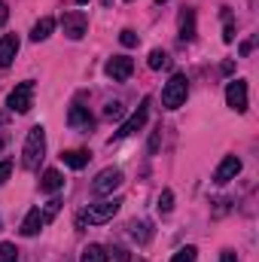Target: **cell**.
<instances>
[{"instance_id":"obj_30","label":"cell","mask_w":259,"mask_h":262,"mask_svg":"<svg viewBox=\"0 0 259 262\" xmlns=\"http://www.w3.org/2000/svg\"><path fill=\"white\" fill-rule=\"evenodd\" d=\"M0 149H3V134H0Z\"/></svg>"},{"instance_id":"obj_15","label":"cell","mask_w":259,"mask_h":262,"mask_svg":"<svg viewBox=\"0 0 259 262\" xmlns=\"http://www.w3.org/2000/svg\"><path fill=\"white\" fill-rule=\"evenodd\" d=\"M52 28H55V18H49V15H43L34 28H31V40L34 43H43V40H49V34H52Z\"/></svg>"},{"instance_id":"obj_21","label":"cell","mask_w":259,"mask_h":262,"mask_svg":"<svg viewBox=\"0 0 259 262\" xmlns=\"http://www.w3.org/2000/svg\"><path fill=\"white\" fill-rule=\"evenodd\" d=\"M58 210H61V201H58V198H52V201L40 210V213H43V223H52V220L58 216Z\"/></svg>"},{"instance_id":"obj_2","label":"cell","mask_w":259,"mask_h":262,"mask_svg":"<svg viewBox=\"0 0 259 262\" xmlns=\"http://www.w3.org/2000/svg\"><path fill=\"white\" fill-rule=\"evenodd\" d=\"M186 95H189V79H186L183 73H174V76L165 82V89H162V104H165L168 110H177V107H183Z\"/></svg>"},{"instance_id":"obj_32","label":"cell","mask_w":259,"mask_h":262,"mask_svg":"<svg viewBox=\"0 0 259 262\" xmlns=\"http://www.w3.org/2000/svg\"><path fill=\"white\" fill-rule=\"evenodd\" d=\"M156 3H165V0H156Z\"/></svg>"},{"instance_id":"obj_24","label":"cell","mask_w":259,"mask_h":262,"mask_svg":"<svg viewBox=\"0 0 259 262\" xmlns=\"http://www.w3.org/2000/svg\"><path fill=\"white\" fill-rule=\"evenodd\" d=\"M171 207H174V192L165 189V192L159 195V213H171Z\"/></svg>"},{"instance_id":"obj_22","label":"cell","mask_w":259,"mask_h":262,"mask_svg":"<svg viewBox=\"0 0 259 262\" xmlns=\"http://www.w3.org/2000/svg\"><path fill=\"white\" fill-rule=\"evenodd\" d=\"M0 262H18V250H15V244H0Z\"/></svg>"},{"instance_id":"obj_4","label":"cell","mask_w":259,"mask_h":262,"mask_svg":"<svg viewBox=\"0 0 259 262\" xmlns=\"http://www.w3.org/2000/svg\"><path fill=\"white\" fill-rule=\"evenodd\" d=\"M6 107H9L12 113H28V110L34 107V82H31V79L18 82V85L9 92V98H6Z\"/></svg>"},{"instance_id":"obj_27","label":"cell","mask_w":259,"mask_h":262,"mask_svg":"<svg viewBox=\"0 0 259 262\" xmlns=\"http://www.w3.org/2000/svg\"><path fill=\"white\" fill-rule=\"evenodd\" d=\"M9 174H12V162H0V186L9 180Z\"/></svg>"},{"instance_id":"obj_9","label":"cell","mask_w":259,"mask_h":262,"mask_svg":"<svg viewBox=\"0 0 259 262\" xmlns=\"http://www.w3.org/2000/svg\"><path fill=\"white\" fill-rule=\"evenodd\" d=\"M104 70H107V76H110L113 82H125L131 73H134V61H131L128 55H113V58L104 64Z\"/></svg>"},{"instance_id":"obj_26","label":"cell","mask_w":259,"mask_h":262,"mask_svg":"<svg viewBox=\"0 0 259 262\" xmlns=\"http://www.w3.org/2000/svg\"><path fill=\"white\" fill-rule=\"evenodd\" d=\"M104 113H107V119H119V116H122V104H119V101H113V104H107V110H104Z\"/></svg>"},{"instance_id":"obj_25","label":"cell","mask_w":259,"mask_h":262,"mask_svg":"<svg viewBox=\"0 0 259 262\" xmlns=\"http://www.w3.org/2000/svg\"><path fill=\"white\" fill-rule=\"evenodd\" d=\"M119 40H122V46H137V43H140V40H137V34H134V31H131V28H125V31H122V34H119Z\"/></svg>"},{"instance_id":"obj_10","label":"cell","mask_w":259,"mask_h":262,"mask_svg":"<svg viewBox=\"0 0 259 262\" xmlns=\"http://www.w3.org/2000/svg\"><path fill=\"white\" fill-rule=\"evenodd\" d=\"M241 174V159L238 156H226L223 162H220V168H217V174H213V183H229V180H235Z\"/></svg>"},{"instance_id":"obj_6","label":"cell","mask_w":259,"mask_h":262,"mask_svg":"<svg viewBox=\"0 0 259 262\" xmlns=\"http://www.w3.org/2000/svg\"><path fill=\"white\" fill-rule=\"evenodd\" d=\"M61 31H64L70 40H82L85 31H89L85 12H82V9H70V12H64V15H61Z\"/></svg>"},{"instance_id":"obj_23","label":"cell","mask_w":259,"mask_h":262,"mask_svg":"<svg viewBox=\"0 0 259 262\" xmlns=\"http://www.w3.org/2000/svg\"><path fill=\"white\" fill-rule=\"evenodd\" d=\"M195 256H198L195 247H180V250L171 256V262H195Z\"/></svg>"},{"instance_id":"obj_18","label":"cell","mask_w":259,"mask_h":262,"mask_svg":"<svg viewBox=\"0 0 259 262\" xmlns=\"http://www.w3.org/2000/svg\"><path fill=\"white\" fill-rule=\"evenodd\" d=\"M79 262H107V250H104L101 244H89V247L82 250V259Z\"/></svg>"},{"instance_id":"obj_11","label":"cell","mask_w":259,"mask_h":262,"mask_svg":"<svg viewBox=\"0 0 259 262\" xmlns=\"http://www.w3.org/2000/svg\"><path fill=\"white\" fill-rule=\"evenodd\" d=\"M92 113H89V107H82V104H73L70 107V113H67V125L70 128H82V131H89L92 128Z\"/></svg>"},{"instance_id":"obj_31","label":"cell","mask_w":259,"mask_h":262,"mask_svg":"<svg viewBox=\"0 0 259 262\" xmlns=\"http://www.w3.org/2000/svg\"><path fill=\"white\" fill-rule=\"evenodd\" d=\"M76 3H89V0H76Z\"/></svg>"},{"instance_id":"obj_5","label":"cell","mask_w":259,"mask_h":262,"mask_svg":"<svg viewBox=\"0 0 259 262\" xmlns=\"http://www.w3.org/2000/svg\"><path fill=\"white\" fill-rule=\"evenodd\" d=\"M122 186V171L119 168H104V171H98V177L92 180V192L95 195H110L113 189H119Z\"/></svg>"},{"instance_id":"obj_29","label":"cell","mask_w":259,"mask_h":262,"mask_svg":"<svg viewBox=\"0 0 259 262\" xmlns=\"http://www.w3.org/2000/svg\"><path fill=\"white\" fill-rule=\"evenodd\" d=\"M6 15H9V12H6V3H0V25L6 21Z\"/></svg>"},{"instance_id":"obj_33","label":"cell","mask_w":259,"mask_h":262,"mask_svg":"<svg viewBox=\"0 0 259 262\" xmlns=\"http://www.w3.org/2000/svg\"><path fill=\"white\" fill-rule=\"evenodd\" d=\"M140 262H143V259H140Z\"/></svg>"},{"instance_id":"obj_17","label":"cell","mask_w":259,"mask_h":262,"mask_svg":"<svg viewBox=\"0 0 259 262\" xmlns=\"http://www.w3.org/2000/svg\"><path fill=\"white\" fill-rule=\"evenodd\" d=\"M180 40H195V9H183L180 12Z\"/></svg>"},{"instance_id":"obj_20","label":"cell","mask_w":259,"mask_h":262,"mask_svg":"<svg viewBox=\"0 0 259 262\" xmlns=\"http://www.w3.org/2000/svg\"><path fill=\"white\" fill-rule=\"evenodd\" d=\"M168 64H171V58H168L162 49H153V52H149V67H153V70H162V67H168Z\"/></svg>"},{"instance_id":"obj_1","label":"cell","mask_w":259,"mask_h":262,"mask_svg":"<svg viewBox=\"0 0 259 262\" xmlns=\"http://www.w3.org/2000/svg\"><path fill=\"white\" fill-rule=\"evenodd\" d=\"M43 156H46V131L40 128V125H34V128L28 131V140H25V149H21V165L28 171H37L40 162H43Z\"/></svg>"},{"instance_id":"obj_14","label":"cell","mask_w":259,"mask_h":262,"mask_svg":"<svg viewBox=\"0 0 259 262\" xmlns=\"http://www.w3.org/2000/svg\"><path fill=\"white\" fill-rule=\"evenodd\" d=\"M43 226H46V223H43V213H40V207H34V210L25 216V223H21V235H25V238H34Z\"/></svg>"},{"instance_id":"obj_8","label":"cell","mask_w":259,"mask_h":262,"mask_svg":"<svg viewBox=\"0 0 259 262\" xmlns=\"http://www.w3.org/2000/svg\"><path fill=\"white\" fill-rule=\"evenodd\" d=\"M146 116H149V98H143V101H140V107H137L128 119L119 125L116 137H128V134H134V131H140V128H143V122H146Z\"/></svg>"},{"instance_id":"obj_13","label":"cell","mask_w":259,"mask_h":262,"mask_svg":"<svg viewBox=\"0 0 259 262\" xmlns=\"http://www.w3.org/2000/svg\"><path fill=\"white\" fill-rule=\"evenodd\" d=\"M89 159H92V152H85V149H67V152H61V162L67 168H73V171H82L89 165Z\"/></svg>"},{"instance_id":"obj_16","label":"cell","mask_w":259,"mask_h":262,"mask_svg":"<svg viewBox=\"0 0 259 262\" xmlns=\"http://www.w3.org/2000/svg\"><path fill=\"white\" fill-rule=\"evenodd\" d=\"M61 186H64V177H61V171H55V168L43 171V180H40V189H43V192H58Z\"/></svg>"},{"instance_id":"obj_12","label":"cell","mask_w":259,"mask_h":262,"mask_svg":"<svg viewBox=\"0 0 259 262\" xmlns=\"http://www.w3.org/2000/svg\"><path fill=\"white\" fill-rule=\"evenodd\" d=\"M15 55H18V37L15 34H6L0 40V67H9Z\"/></svg>"},{"instance_id":"obj_7","label":"cell","mask_w":259,"mask_h":262,"mask_svg":"<svg viewBox=\"0 0 259 262\" xmlns=\"http://www.w3.org/2000/svg\"><path fill=\"white\" fill-rule=\"evenodd\" d=\"M226 104L235 113H247V82L244 79H232L226 85Z\"/></svg>"},{"instance_id":"obj_28","label":"cell","mask_w":259,"mask_h":262,"mask_svg":"<svg viewBox=\"0 0 259 262\" xmlns=\"http://www.w3.org/2000/svg\"><path fill=\"white\" fill-rule=\"evenodd\" d=\"M220 262H238L235 250H223V253H220Z\"/></svg>"},{"instance_id":"obj_19","label":"cell","mask_w":259,"mask_h":262,"mask_svg":"<svg viewBox=\"0 0 259 262\" xmlns=\"http://www.w3.org/2000/svg\"><path fill=\"white\" fill-rule=\"evenodd\" d=\"M131 238L140 241V244H146L149 241V223H131Z\"/></svg>"},{"instance_id":"obj_3","label":"cell","mask_w":259,"mask_h":262,"mask_svg":"<svg viewBox=\"0 0 259 262\" xmlns=\"http://www.w3.org/2000/svg\"><path fill=\"white\" fill-rule=\"evenodd\" d=\"M119 207H122V201L119 198H107V201H98V204H89V210L79 216V223H92V226H101V223H107V220H113L116 213H119Z\"/></svg>"}]
</instances>
